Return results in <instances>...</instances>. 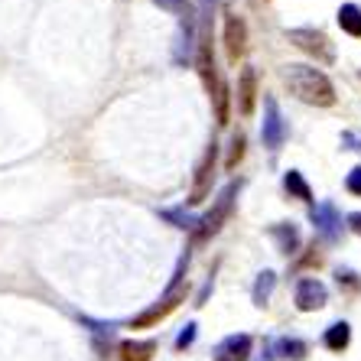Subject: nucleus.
<instances>
[{
  "label": "nucleus",
  "instance_id": "f257e3e1",
  "mask_svg": "<svg viewBox=\"0 0 361 361\" xmlns=\"http://www.w3.org/2000/svg\"><path fill=\"white\" fill-rule=\"evenodd\" d=\"M195 66L199 75L209 88V98L215 101V114L219 124H228V85L221 82L219 66H215V52H212V0H202V26H199V42H195Z\"/></svg>",
  "mask_w": 361,
  "mask_h": 361
},
{
  "label": "nucleus",
  "instance_id": "f03ea898",
  "mask_svg": "<svg viewBox=\"0 0 361 361\" xmlns=\"http://www.w3.org/2000/svg\"><path fill=\"white\" fill-rule=\"evenodd\" d=\"M283 82H286V88H290L300 101H306V104H319V108L336 104V88H332V82L322 75L319 68L286 66L283 68Z\"/></svg>",
  "mask_w": 361,
  "mask_h": 361
},
{
  "label": "nucleus",
  "instance_id": "7ed1b4c3",
  "mask_svg": "<svg viewBox=\"0 0 361 361\" xmlns=\"http://www.w3.org/2000/svg\"><path fill=\"white\" fill-rule=\"evenodd\" d=\"M185 267H189V254H185L183 261H179L176 274H173V283H169V290L163 293V300L157 302V306H150V310L143 312V316H137V319H134L137 329H140V326H153V322L163 319V316H169V312H173L179 302L185 300Z\"/></svg>",
  "mask_w": 361,
  "mask_h": 361
},
{
  "label": "nucleus",
  "instance_id": "20e7f679",
  "mask_svg": "<svg viewBox=\"0 0 361 361\" xmlns=\"http://www.w3.org/2000/svg\"><path fill=\"white\" fill-rule=\"evenodd\" d=\"M238 189H241V183H228L225 189H221V195L215 199V205H212V212L205 215V219L199 221V228H195V241H209L212 235H219L221 221L228 219V212H231V205H235V195Z\"/></svg>",
  "mask_w": 361,
  "mask_h": 361
},
{
  "label": "nucleus",
  "instance_id": "39448f33",
  "mask_svg": "<svg viewBox=\"0 0 361 361\" xmlns=\"http://www.w3.org/2000/svg\"><path fill=\"white\" fill-rule=\"evenodd\" d=\"M215 160H219V147L209 143V150L202 157V163L195 166V183H192V192H189V205H199L205 202V195L212 192V179H215Z\"/></svg>",
  "mask_w": 361,
  "mask_h": 361
},
{
  "label": "nucleus",
  "instance_id": "423d86ee",
  "mask_svg": "<svg viewBox=\"0 0 361 361\" xmlns=\"http://www.w3.org/2000/svg\"><path fill=\"white\" fill-rule=\"evenodd\" d=\"M310 219L326 241H338V235H342V215L336 212L332 202H316L310 209Z\"/></svg>",
  "mask_w": 361,
  "mask_h": 361
},
{
  "label": "nucleus",
  "instance_id": "0eeeda50",
  "mask_svg": "<svg viewBox=\"0 0 361 361\" xmlns=\"http://www.w3.org/2000/svg\"><path fill=\"white\" fill-rule=\"evenodd\" d=\"M290 42L293 46H300L302 52H310V56H316L319 62H332V46H329V39L322 33H316V30H290Z\"/></svg>",
  "mask_w": 361,
  "mask_h": 361
},
{
  "label": "nucleus",
  "instance_id": "6e6552de",
  "mask_svg": "<svg viewBox=\"0 0 361 361\" xmlns=\"http://www.w3.org/2000/svg\"><path fill=\"white\" fill-rule=\"evenodd\" d=\"M326 302H329V290H326V283H319L316 277H302L300 283H296V306H300L302 312L322 310Z\"/></svg>",
  "mask_w": 361,
  "mask_h": 361
},
{
  "label": "nucleus",
  "instance_id": "1a4fd4ad",
  "mask_svg": "<svg viewBox=\"0 0 361 361\" xmlns=\"http://www.w3.org/2000/svg\"><path fill=\"white\" fill-rule=\"evenodd\" d=\"M264 108H267V114H264V127H261L264 147L280 150V143L286 140V124H283V118H280V108H277V101L274 98L264 101Z\"/></svg>",
  "mask_w": 361,
  "mask_h": 361
},
{
  "label": "nucleus",
  "instance_id": "9d476101",
  "mask_svg": "<svg viewBox=\"0 0 361 361\" xmlns=\"http://www.w3.org/2000/svg\"><path fill=\"white\" fill-rule=\"evenodd\" d=\"M215 361H247L251 358V336H228L212 352Z\"/></svg>",
  "mask_w": 361,
  "mask_h": 361
},
{
  "label": "nucleus",
  "instance_id": "9b49d317",
  "mask_svg": "<svg viewBox=\"0 0 361 361\" xmlns=\"http://www.w3.org/2000/svg\"><path fill=\"white\" fill-rule=\"evenodd\" d=\"M244 42H247V30H244V20L228 13L225 20V49H228V59L238 62L244 56Z\"/></svg>",
  "mask_w": 361,
  "mask_h": 361
},
{
  "label": "nucleus",
  "instance_id": "f8f14e48",
  "mask_svg": "<svg viewBox=\"0 0 361 361\" xmlns=\"http://www.w3.org/2000/svg\"><path fill=\"white\" fill-rule=\"evenodd\" d=\"M254 98H257V72H254V68H244L241 82H238V108H241L244 118L254 111Z\"/></svg>",
  "mask_w": 361,
  "mask_h": 361
},
{
  "label": "nucleus",
  "instance_id": "ddd939ff",
  "mask_svg": "<svg viewBox=\"0 0 361 361\" xmlns=\"http://www.w3.org/2000/svg\"><path fill=\"white\" fill-rule=\"evenodd\" d=\"M270 235L277 238V247L283 254H296V247H300V228L296 225H274Z\"/></svg>",
  "mask_w": 361,
  "mask_h": 361
},
{
  "label": "nucleus",
  "instance_id": "4468645a",
  "mask_svg": "<svg viewBox=\"0 0 361 361\" xmlns=\"http://www.w3.org/2000/svg\"><path fill=\"white\" fill-rule=\"evenodd\" d=\"M348 342H352V329H348V322H336V326L326 329V348H332V352H345Z\"/></svg>",
  "mask_w": 361,
  "mask_h": 361
},
{
  "label": "nucleus",
  "instance_id": "2eb2a0df",
  "mask_svg": "<svg viewBox=\"0 0 361 361\" xmlns=\"http://www.w3.org/2000/svg\"><path fill=\"white\" fill-rule=\"evenodd\" d=\"M153 352H157V342H124L121 361H150Z\"/></svg>",
  "mask_w": 361,
  "mask_h": 361
},
{
  "label": "nucleus",
  "instance_id": "dca6fc26",
  "mask_svg": "<svg viewBox=\"0 0 361 361\" xmlns=\"http://www.w3.org/2000/svg\"><path fill=\"white\" fill-rule=\"evenodd\" d=\"M192 13L183 17V30H179V39H176V62H185L192 56Z\"/></svg>",
  "mask_w": 361,
  "mask_h": 361
},
{
  "label": "nucleus",
  "instance_id": "f3484780",
  "mask_svg": "<svg viewBox=\"0 0 361 361\" xmlns=\"http://www.w3.org/2000/svg\"><path fill=\"white\" fill-rule=\"evenodd\" d=\"M338 26H342L345 33L361 36V10L355 7V4H342V10H338Z\"/></svg>",
  "mask_w": 361,
  "mask_h": 361
},
{
  "label": "nucleus",
  "instance_id": "a211bd4d",
  "mask_svg": "<svg viewBox=\"0 0 361 361\" xmlns=\"http://www.w3.org/2000/svg\"><path fill=\"white\" fill-rule=\"evenodd\" d=\"M283 185H286V192L290 195H296V199H302V202H312L310 185H306V179H302L296 169H290V173L283 176Z\"/></svg>",
  "mask_w": 361,
  "mask_h": 361
},
{
  "label": "nucleus",
  "instance_id": "6ab92c4d",
  "mask_svg": "<svg viewBox=\"0 0 361 361\" xmlns=\"http://www.w3.org/2000/svg\"><path fill=\"white\" fill-rule=\"evenodd\" d=\"M274 283H277V274H274V270H264L261 277H257V283H254V302H257V306H264V302L270 300Z\"/></svg>",
  "mask_w": 361,
  "mask_h": 361
},
{
  "label": "nucleus",
  "instance_id": "aec40b11",
  "mask_svg": "<svg viewBox=\"0 0 361 361\" xmlns=\"http://www.w3.org/2000/svg\"><path fill=\"white\" fill-rule=\"evenodd\" d=\"M280 352H283V358H296V361H300L302 355H306V345L296 342V338H283V342H280Z\"/></svg>",
  "mask_w": 361,
  "mask_h": 361
},
{
  "label": "nucleus",
  "instance_id": "412c9836",
  "mask_svg": "<svg viewBox=\"0 0 361 361\" xmlns=\"http://www.w3.org/2000/svg\"><path fill=\"white\" fill-rule=\"evenodd\" d=\"M241 157H244V134H235V140H231V153H228L225 166H228V169H235Z\"/></svg>",
  "mask_w": 361,
  "mask_h": 361
},
{
  "label": "nucleus",
  "instance_id": "4be33fe9",
  "mask_svg": "<svg viewBox=\"0 0 361 361\" xmlns=\"http://www.w3.org/2000/svg\"><path fill=\"white\" fill-rule=\"evenodd\" d=\"M163 219L176 221L179 228H192V225H195V221H192V215H185V212H176V209H166V212H163Z\"/></svg>",
  "mask_w": 361,
  "mask_h": 361
},
{
  "label": "nucleus",
  "instance_id": "5701e85b",
  "mask_svg": "<svg viewBox=\"0 0 361 361\" xmlns=\"http://www.w3.org/2000/svg\"><path fill=\"white\" fill-rule=\"evenodd\" d=\"M163 10H173V13H179V17H185V13H192L189 10V0H157Z\"/></svg>",
  "mask_w": 361,
  "mask_h": 361
},
{
  "label": "nucleus",
  "instance_id": "b1692460",
  "mask_svg": "<svg viewBox=\"0 0 361 361\" xmlns=\"http://www.w3.org/2000/svg\"><path fill=\"white\" fill-rule=\"evenodd\" d=\"M192 342H195V326L189 322V326H185L183 332H179V338H176V352H185V348H189Z\"/></svg>",
  "mask_w": 361,
  "mask_h": 361
},
{
  "label": "nucleus",
  "instance_id": "393cba45",
  "mask_svg": "<svg viewBox=\"0 0 361 361\" xmlns=\"http://www.w3.org/2000/svg\"><path fill=\"white\" fill-rule=\"evenodd\" d=\"M345 185H348V192L361 195V166H355L352 173H348V179H345Z\"/></svg>",
  "mask_w": 361,
  "mask_h": 361
},
{
  "label": "nucleus",
  "instance_id": "a878e982",
  "mask_svg": "<svg viewBox=\"0 0 361 361\" xmlns=\"http://www.w3.org/2000/svg\"><path fill=\"white\" fill-rule=\"evenodd\" d=\"M348 286V290H358V280H355V274H352V270H338V286Z\"/></svg>",
  "mask_w": 361,
  "mask_h": 361
},
{
  "label": "nucleus",
  "instance_id": "bb28decb",
  "mask_svg": "<svg viewBox=\"0 0 361 361\" xmlns=\"http://www.w3.org/2000/svg\"><path fill=\"white\" fill-rule=\"evenodd\" d=\"M348 221H352V228H355V231H361V215H352V219H348Z\"/></svg>",
  "mask_w": 361,
  "mask_h": 361
}]
</instances>
